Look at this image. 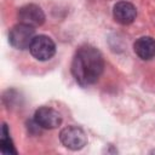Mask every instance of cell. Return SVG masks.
<instances>
[{"label":"cell","mask_w":155,"mask_h":155,"mask_svg":"<svg viewBox=\"0 0 155 155\" xmlns=\"http://www.w3.org/2000/svg\"><path fill=\"white\" fill-rule=\"evenodd\" d=\"M34 121L41 127V128H57L62 124V116L61 114L50 107H41L36 109L34 114Z\"/></svg>","instance_id":"cell-6"},{"label":"cell","mask_w":155,"mask_h":155,"mask_svg":"<svg viewBox=\"0 0 155 155\" xmlns=\"http://www.w3.org/2000/svg\"><path fill=\"white\" fill-rule=\"evenodd\" d=\"M136 54L142 59H150L155 56V39L150 36H142L133 44Z\"/></svg>","instance_id":"cell-8"},{"label":"cell","mask_w":155,"mask_h":155,"mask_svg":"<svg viewBox=\"0 0 155 155\" xmlns=\"http://www.w3.org/2000/svg\"><path fill=\"white\" fill-rule=\"evenodd\" d=\"M18 21L19 23L27 24L29 27H39L45 22V13L40 6L35 4H28L22 6L18 10Z\"/></svg>","instance_id":"cell-5"},{"label":"cell","mask_w":155,"mask_h":155,"mask_svg":"<svg viewBox=\"0 0 155 155\" xmlns=\"http://www.w3.org/2000/svg\"><path fill=\"white\" fill-rule=\"evenodd\" d=\"M0 149L4 154H16V149L13 147V143L8 136V131H7V126L4 125L2 126V137L0 140Z\"/></svg>","instance_id":"cell-9"},{"label":"cell","mask_w":155,"mask_h":155,"mask_svg":"<svg viewBox=\"0 0 155 155\" xmlns=\"http://www.w3.org/2000/svg\"><path fill=\"white\" fill-rule=\"evenodd\" d=\"M29 51L34 58L38 61H47L53 57L56 52V45L46 35H38L30 44Z\"/></svg>","instance_id":"cell-4"},{"label":"cell","mask_w":155,"mask_h":155,"mask_svg":"<svg viewBox=\"0 0 155 155\" xmlns=\"http://www.w3.org/2000/svg\"><path fill=\"white\" fill-rule=\"evenodd\" d=\"M59 139L62 144L70 150H80L87 143V136L78 126H68L63 128L59 133Z\"/></svg>","instance_id":"cell-3"},{"label":"cell","mask_w":155,"mask_h":155,"mask_svg":"<svg viewBox=\"0 0 155 155\" xmlns=\"http://www.w3.org/2000/svg\"><path fill=\"white\" fill-rule=\"evenodd\" d=\"M114 19L120 24H130L136 19L137 10L133 4L128 1H120L114 6L113 10Z\"/></svg>","instance_id":"cell-7"},{"label":"cell","mask_w":155,"mask_h":155,"mask_svg":"<svg viewBox=\"0 0 155 155\" xmlns=\"http://www.w3.org/2000/svg\"><path fill=\"white\" fill-rule=\"evenodd\" d=\"M104 61L102 53L91 45L78 48L71 62V74L81 86L94 84L102 75Z\"/></svg>","instance_id":"cell-1"},{"label":"cell","mask_w":155,"mask_h":155,"mask_svg":"<svg viewBox=\"0 0 155 155\" xmlns=\"http://www.w3.org/2000/svg\"><path fill=\"white\" fill-rule=\"evenodd\" d=\"M35 38V29L23 23H18L10 30L8 41L17 50H25L30 47L31 41Z\"/></svg>","instance_id":"cell-2"}]
</instances>
